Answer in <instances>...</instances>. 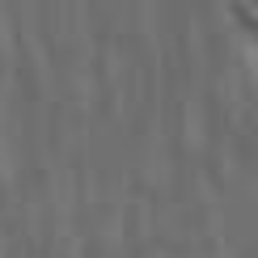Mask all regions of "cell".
Masks as SVG:
<instances>
[{"mask_svg":"<svg viewBox=\"0 0 258 258\" xmlns=\"http://www.w3.org/2000/svg\"><path fill=\"white\" fill-rule=\"evenodd\" d=\"M233 21H237L241 42H245V51H250V59H254V68H258V5L237 0V5H233Z\"/></svg>","mask_w":258,"mask_h":258,"instance_id":"cell-1","label":"cell"}]
</instances>
